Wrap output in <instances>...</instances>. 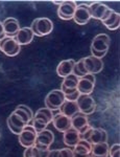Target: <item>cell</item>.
I'll return each mask as SVG.
<instances>
[{
  "label": "cell",
  "instance_id": "36",
  "mask_svg": "<svg viewBox=\"0 0 120 157\" xmlns=\"http://www.w3.org/2000/svg\"><path fill=\"white\" fill-rule=\"evenodd\" d=\"M52 2H53L54 4H57V6H61L62 2H63V1H52Z\"/></svg>",
  "mask_w": 120,
  "mask_h": 157
},
{
  "label": "cell",
  "instance_id": "12",
  "mask_svg": "<svg viewBox=\"0 0 120 157\" xmlns=\"http://www.w3.org/2000/svg\"><path fill=\"white\" fill-rule=\"evenodd\" d=\"M84 60V65L85 68H86L87 72L90 73V75H96V73H99L104 68V62H102L101 59H98V58H95L93 56H90V57H86L82 58Z\"/></svg>",
  "mask_w": 120,
  "mask_h": 157
},
{
  "label": "cell",
  "instance_id": "15",
  "mask_svg": "<svg viewBox=\"0 0 120 157\" xmlns=\"http://www.w3.org/2000/svg\"><path fill=\"white\" fill-rule=\"evenodd\" d=\"M52 123H53L54 128H56L59 132H66L67 130H69V129L71 128V118L62 114L61 112L53 115Z\"/></svg>",
  "mask_w": 120,
  "mask_h": 157
},
{
  "label": "cell",
  "instance_id": "8",
  "mask_svg": "<svg viewBox=\"0 0 120 157\" xmlns=\"http://www.w3.org/2000/svg\"><path fill=\"white\" fill-rule=\"evenodd\" d=\"M37 134H38V132L35 130V128L32 126H25V128L19 134V141L21 144V146H23L25 149L34 147L35 144H36Z\"/></svg>",
  "mask_w": 120,
  "mask_h": 157
},
{
  "label": "cell",
  "instance_id": "26",
  "mask_svg": "<svg viewBox=\"0 0 120 157\" xmlns=\"http://www.w3.org/2000/svg\"><path fill=\"white\" fill-rule=\"evenodd\" d=\"M49 149H41L34 146L31 148H26L24 151V157H47L49 153Z\"/></svg>",
  "mask_w": 120,
  "mask_h": 157
},
{
  "label": "cell",
  "instance_id": "23",
  "mask_svg": "<svg viewBox=\"0 0 120 157\" xmlns=\"http://www.w3.org/2000/svg\"><path fill=\"white\" fill-rule=\"evenodd\" d=\"M63 140H64V144L66 146L74 147L79 140H81L78 131L75 130V129H73V128H70L69 130H67L66 132H64Z\"/></svg>",
  "mask_w": 120,
  "mask_h": 157
},
{
  "label": "cell",
  "instance_id": "11",
  "mask_svg": "<svg viewBox=\"0 0 120 157\" xmlns=\"http://www.w3.org/2000/svg\"><path fill=\"white\" fill-rule=\"evenodd\" d=\"M25 126H27L25 121L15 112L12 113L7 118V127L11 130V132L14 134L19 135L22 132V130L25 128Z\"/></svg>",
  "mask_w": 120,
  "mask_h": 157
},
{
  "label": "cell",
  "instance_id": "25",
  "mask_svg": "<svg viewBox=\"0 0 120 157\" xmlns=\"http://www.w3.org/2000/svg\"><path fill=\"white\" fill-rule=\"evenodd\" d=\"M15 113H17L19 116H21L27 125L31 124V121H32V117H34V113H32L31 109L29 107H27L25 105H19L17 106V108L15 109L14 111Z\"/></svg>",
  "mask_w": 120,
  "mask_h": 157
},
{
  "label": "cell",
  "instance_id": "6",
  "mask_svg": "<svg viewBox=\"0 0 120 157\" xmlns=\"http://www.w3.org/2000/svg\"><path fill=\"white\" fill-rule=\"evenodd\" d=\"M0 50L7 57H16L21 50V46L14 37H5L0 41Z\"/></svg>",
  "mask_w": 120,
  "mask_h": 157
},
{
  "label": "cell",
  "instance_id": "22",
  "mask_svg": "<svg viewBox=\"0 0 120 157\" xmlns=\"http://www.w3.org/2000/svg\"><path fill=\"white\" fill-rule=\"evenodd\" d=\"M102 23L106 27L111 30H116L120 26V15L115 11H112L111 14L107 17L104 20H102Z\"/></svg>",
  "mask_w": 120,
  "mask_h": 157
},
{
  "label": "cell",
  "instance_id": "5",
  "mask_svg": "<svg viewBox=\"0 0 120 157\" xmlns=\"http://www.w3.org/2000/svg\"><path fill=\"white\" fill-rule=\"evenodd\" d=\"M77 107L79 109V112L85 115H90L96 109L94 98L90 94H79L78 98L76 100Z\"/></svg>",
  "mask_w": 120,
  "mask_h": 157
},
{
  "label": "cell",
  "instance_id": "7",
  "mask_svg": "<svg viewBox=\"0 0 120 157\" xmlns=\"http://www.w3.org/2000/svg\"><path fill=\"white\" fill-rule=\"evenodd\" d=\"M113 10L110 9L109 6H107L106 4L101 3V2L95 1L92 2L89 6V12H90V16L94 19L97 20H104L112 13Z\"/></svg>",
  "mask_w": 120,
  "mask_h": 157
},
{
  "label": "cell",
  "instance_id": "32",
  "mask_svg": "<svg viewBox=\"0 0 120 157\" xmlns=\"http://www.w3.org/2000/svg\"><path fill=\"white\" fill-rule=\"evenodd\" d=\"M60 157H73V151L70 149H62L60 150Z\"/></svg>",
  "mask_w": 120,
  "mask_h": 157
},
{
  "label": "cell",
  "instance_id": "19",
  "mask_svg": "<svg viewBox=\"0 0 120 157\" xmlns=\"http://www.w3.org/2000/svg\"><path fill=\"white\" fill-rule=\"evenodd\" d=\"M6 37H15L20 29L19 21L15 18H7L2 22Z\"/></svg>",
  "mask_w": 120,
  "mask_h": 157
},
{
  "label": "cell",
  "instance_id": "17",
  "mask_svg": "<svg viewBox=\"0 0 120 157\" xmlns=\"http://www.w3.org/2000/svg\"><path fill=\"white\" fill-rule=\"evenodd\" d=\"M34 33L31 29V27H23V29H20L19 32L17 33V35L14 37V39L18 42V44L21 45H27L29 44L32 39H34Z\"/></svg>",
  "mask_w": 120,
  "mask_h": 157
},
{
  "label": "cell",
  "instance_id": "20",
  "mask_svg": "<svg viewBox=\"0 0 120 157\" xmlns=\"http://www.w3.org/2000/svg\"><path fill=\"white\" fill-rule=\"evenodd\" d=\"M87 141H89L91 145L107 143V131L104 130V129H101V128H93V131H92L91 135H90V137Z\"/></svg>",
  "mask_w": 120,
  "mask_h": 157
},
{
  "label": "cell",
  "instance_id": "35",
  "mask_svg": "<svg viewBox=\"0 0 120 157\" xmlns=\"http://www.w3.org/2000/svg\"><path fill=\"white\" fill-rule=\"evenodd\" d=\"M73 157H92V154H86V155H81V154H75L73 153Z\"/></svg>",
  "mask_w": 120,
  "mask_h": 157
},
{
  "label": "cell",
  "instance_id": "24",
  "mask_svg": "<svg viewBox=\"0 0 120 157\" xmlns=\"http://www.w3.org/2000/svg\"><path fill=\"white\" fill-rule=\"evenodd\" d=\"M87 125H89L88 116L82 114L81 112L76 113L75 115L71 117V128L75 129L77 131H79L82 128L86 127Z\"/></svg>",
  "mask_w": 120,
  "mask_h": 157
},
{
  "label": "cell",
  "instance_id": "9",
  "mask_svg": "<svg viewBox=\"0 0 120 157\" xmlns=\"http://www.w3.org/2000/svg\"><path fill=\"white\" fill-rule=\"evenodd\" d=\"M95 81L96 78L93 75H86L85 77L78 78V84H77V90L81 94H90L94 90Z\"/></svg>",
  "mask_w": 120,
  "mask_h": 157
},
{
  "label": "cell",
  "instance_id": "21",
  "mask_svg": "<svg viewBox=\"0 0 120 157\" xmlns=\"http://www.w3.org/2000/svg\"><path fill=\"white\" fill-rule=\"evenodd\" d=\"M59 110L62 114L68 116L70 118L75 115L76 113L79 112V109L77 107L76 102H71V101H65L63 103V105L60 107Z\"/></svg>",
  "mask_w": 120,
  "mask_h": 157
},
{
  "label": "cell",
  "instance_id": "16",
  "mask_svg": "<svg viewBox=\"0 0 120 157\" xmlns=\"http://www.w3.org/2000/svg\"><path fill=\"white\" fill-rule=\"evenodd\" d=\"M73 19L75 21V23L79 25H85L89 22V20L91 19L89 12V6L86 4H82V6H77L75 13H74Z\"/></svg>",
  "mask_w": 120,
  "mask_h": 157
},
{
  "label": "cell",
  "instance_id": "31",
  "mask_svg": "<svg viewBox=\"0 0 120 157\" xmlns=\"http://www.w3.org/2000/svg\"><path fill=\"white\" fill-rule=\"evenodd\" d=\"M79 94H81V93L78 92V90H76V91H74V92L70 93L68 95H65V100L71 101V102H76V100L78 98Z\"/></svg>",
  "mask_w": 120,
  "mask_h": 157
},
{
  "label": "cell",
  "instance_id": "13",
  "mask_svg": "<svg viewBox=\"0 0 120 157\" xmlns=\"http://www.w3.org/2000/svg\"><path fill=\"white\" fill-rule=\"evenodd\" d=\"M54 140V135L50 130H42L37 134V139L35 146L41 149H49Z\"/></svg>",
  "mask_w": 120,
  "mask_h": 157
},
{
  "label": "cell",
  "instance_id": "28",
  "mask_svg": "<svg viewBox=\"0 0 120 157\" xmlns=\"http://www.w3.org/2000/svg\"><path fill=\"white\" fill-rule=\"evenodd\" d=\"M109 145L107 143L102 144H96V145H92L91 154L96 156H107L109 155Z\"/></svg>",
  "mask_w": 120,
  "mask_h": 157
},
{
  "label": "cell",
  "instance_id": "2",
  "mask_svg": "<svg viewBox=\"0 0 120 157\" xmlns=\"http://www.w3.org/2000/svg\"><path fill=\"white\" fill-rule=\"evenodd\" d=\"M110 47V37L106 34H99L94 37L91 44L92 56L95 58L101 59L107 55Z\"/></svg>",
  "mask_w": 120,
  "mask_h": 157
},
{
  "label": "cell",
  "instance_id": "10",
  "mask_svg": "<svg viewBox=\"0 0 120 157\" xmlns=\"http://www.w3.org/2000/svg\"><path fill=\"white\" fill-rule=\"evenodd\" d=\"M76 7L77 4L75 1H63L61 6H59L57 15L62 20H71L73 19Z\"/></svg>",
  "mask_w": 120,
  "mask_h": 157
},
{
  "label": "cell",
  "instance_id": "18",
  "mask_svg": "<svg viewBox=\"0 0 120 157\" xmlns=\"http://www.w3.org/2000/svg\"><path fill=\"white\" fill-rule=\"evenodd\" d=\"M74 65H75V61L72 60V59L62 61L56 67L57 75L61 78H66L67 75H71L72 71H73Z\"/></svg>",
  "mask_w": 120,
  "mask_h": 157
},
{
  "label": "cell",
  "instance_id": "34",
  "mask_svg": "<svg viewBox=\"0 0 120 157\" xmlns=\"http://www.w3.org/2000/svg\"><path fill=\"white\" fill-rule=\"evenodd\" d=\"M47 157H60V150H51L49 151Z\"/></svg>",
  "mask_w": 120,
  "mask_h": 157
},
{
  "label": "cell",
  "instance_id": "1",
  "mask_svg": "<svg viewBox=\"0 0 120 157\" xmlns=\"http://www.w3.org/2000/svg\"><path fill=\"white\" fill-rule=\"evenodd\" d=\"M53 113L48 108H41L36 112V114L32 117V121L29 125L35 128L37 132H40L42 130H45L47 126L51 123L53 120Z\"/></svg>",
  "mask_w": 120,
  "mask_h": 157
},
{
  "label": "cell",
  "instance_id": "4",
  "mask_svg": "<svg viewBox=\"0 0 120 157\" xmlns=\"http://www.w3.org/2000/svg\"><path fill=\"white\" fill-rule=\"evenodd\" d=\"M65 101H66L65 100V95L61 91V89H54L51 90L46 95V98H45V106L51 111L59 110Z\"/></svg>",
  "mask_w": 120,
  "mask_h": 157
},
{
  "label": "cell",
  "instance_id": "14",
  "mask_svg": "<svg viewBox=\"0 0 120 157\" xmlns=\"http://www.w3.org/2000/svg\"><path fill=\"white\" fill-rule=\"evenodd\" d=\"M77 84H78V78L71 73L64 78V81L61 85V91L64 93V95H68L77 90Z\"/></svg>",
  "mask_w": 120,
  "mask_h": 157
},
{
  "label": "cell",
  "instance_id": "33",
  "mask_svg": "<svg viewBox=\"0 0 120 157\" xmlns=\"http://www.w3.org/2000/svg\"><path fill=\"white\" fill-rule=\"evenodd\" d=\"M5 37H6V35H5V32H4V29H3V24H2V22H0V41L3 40Z\"/></svg>",
  "mask_w": 120,
  "mask_h": 157
},
{
  "label": "cell",
  "instance_id": "3",
  "mask_svg": "<svg viewBox=\"0 0 120 157\" xmlns=\"http://www.w3.org/2000/svg\"><path fill=\"white\" fill-rule=\"evenodd\" d=\"M31 29L35 36L43 37L49 35L53 29V23L48 18H37L32 21Z\"/></svg>",
  "mask_w": 120,
  "mask_h": 157
},
{
  "label": "cell",
  "instance_id": "37",
  "mask_svg": "<svg viewBox=\"0 0 120 157\" xmlns=\"http://www.w3.org/2000/svg\"><path fill=\"white\" fill-rule=\"evenodd\" d=\"M92 157H109V155H107V156H96V155H92Z\"/></svg>",
  "mask_w": 120,
  "mask_h": 157
},
{
  "label": "cell",
  "instance_id": "29",
  "mask_svg": "<svg viewBox=\"0 0 120 157\" xmlns=\"http://www.w3.org/2000/svg\"><path fill=\"white\" fill-rule=\"evenodd\" d=\"M72 73H73L74 75H76L78 78L88 75V72H87L86 68H85V65H84V60L81 59L78 62H75V65H74V67H73Z\"/></svg>",
  "mask_w": 120,
  "mask_h": 157
},
{
  "label": "cell",
  "instance_id": "27",
  "mask_svg": "<svg viewBox=\"0 0 120 157\" xmlns=\"http://www.w3.org/2000/svg\"><path fill=\"white\" fill-rule=\"evenodd\" d=\"M92 145L87 140H79L78 143L74 146L73 153L81 154V155H86V154L91 153Z\"/></svg>",
  "mask_w": 120,
  "mask_h": 157
},
{
  "label": "cell",
  "instance_id": "30",
  "mask_svg": "<svg viewBox=\"0 0 120 157\" xmlns=\"http://www.w3.org/2000/svg\"><path fill=\"white\" fill-rule=\"evenodd\" d=\"M109 156L110 157H119L120 156V145L115 144L109 149Z\"/></svg>",
  "mask_w": 120,
  "mask_h": 157
}]
</instances>
